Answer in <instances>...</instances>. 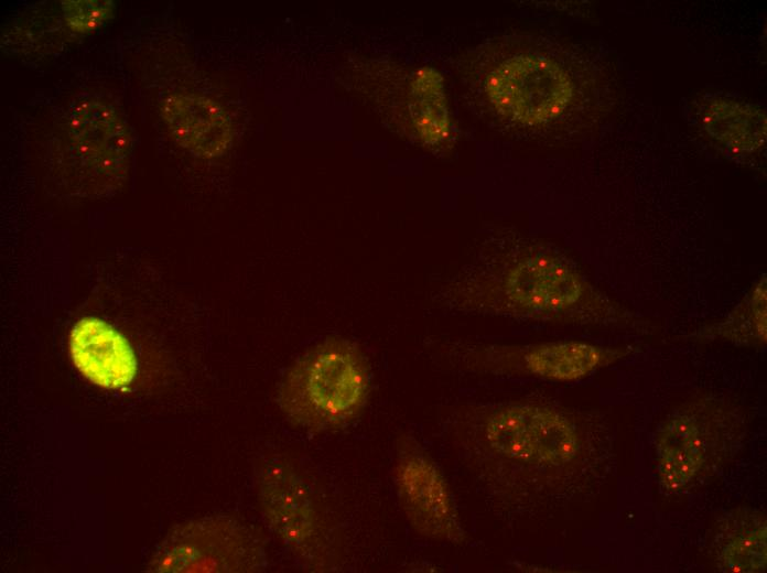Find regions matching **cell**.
Returning <instances> with one entry per match:
<instances>
[{
	"mask_svg": "<svg viewBox=\"0 0 767 573\" xmlns=\"http://www.w3.org/2000/svg\"><path fill=\"white\" fill-rule=\"evenodd\" d=\"M258 500L269 530L307 569L325 570L331 538L315 493L284 455L269 456L259 467Z\"/></svg>",
	"mask_w": 767,
	"mask_h": 573,
	"instance_id": "obj_7",
	"label": "cell"
},
{
	"mask_svg": "<svg viewBox=\"0 0 767 573\" xmlns=\"http://www.w3.org/2000/svg\"><path fill=\"white\" fill-rule=\"evenodd\" d=\"M460 443L495 468L560 480L577 472L586 442L571 412L540 401H507L460 408Z\"/></svg>",
	"mask_w": 767,
	"mask_h": 573,
	"instance_id": "obj_3",
	"label": "cell"
},
{
	"mask_svg": "<svg viewBox=\"0 0 767 573\" xmlns=\"http://www.w3.org/2000/svg\"><path fill=\"white\" fill-rule=\"evenodd\" d=\"M738 426V410L723 398L702 397L676 408L656 434L660 490L678 494L702 480L736 441Z\"/></svg>",
	"mask_w": 767,
	"mask_h": 573,
	"instance_id": "obj_5",
	"label": "cell"
},
{
	"mask_svg": "<svg viewBox=\"0 0 767 573\" xmlns=\"http://www.w3.org/2000/svg\"><path fill=\"white\" fill-rule=\"evenodd\" d=\"M62 10L67 28L76 34H87L97 30L115 13L110 0H66Z\"/></svg>",
	"mask_w": 767,
	"mask_h": 573,
	"instance_id": "obj_16",
	"label": "cell"
},
{
	"mask_svg": "<svg viewBox=\"0 0 767 573\" xmlns=\"http://www.w3.org/2000/svg\"><path fill=\"white\" fill-rule=\"evenodd\" d=\"M629 345L554 340L523 345L453 344L446 358L460 370L550 382H574L626 358Z\"/></svg>",
	"mask_w": 767,
	"mask_h": 573,
	"instance_id": "obj_6",
	"label": "cell"
},
{
	"mask_svg": "<svg viewBox=\"0 0 767 573\" xmlns=\"http://www.w3.org/2000/svg\"><path fill=\"white\" fill-rule=\"evenodd\" d=\"M457 74L477 113L505 130L550 128L577 102V82L561 58L510 36L468 50L460 57Z\"/></svg>",
	"mask_w": 767,
	"mask_h": 573,
	"instance_id": "obj_2",
	"label": "cell"
},
{
	"mask_svg": "<svg viewBox=\"0 0 767 573\" xmlns=\"http://www.w3.org/2000/svg\"><path fill=\"white\" fill-rule=\"evenodd\" d=\"M701 123L711 138L739 155L756 152L766 139V115L748 102L713 99L705 106Z\"/></svg>",
	"mask_w": 767,
	"mask_h": 573,
	"instance_id": "obj_15",
	"label": "cell"
},
{
	"mask_svg": "<svg viewBox=\"0 0 767 573\" xmlns=\"http://www.w3.org/2000/svg\"><path fill=\"white\" fill-rule=\"evenodd\" d=\"M451 312L516 321L649 329V322L596 286L562 252L541 242L497 241L437 291Z\"/></svg>",
	"mask_w": 767,
	"mask_h": 573,
	"instance_id": "obj_1",
	"label": "cell"
},
{
	"mask_svg": "<svg viewBox=\"0 0 767 573\" xmlns=\"http://www.w3.org/2000/svg\"><path fill=\"white\" fill-rule=\"evenodd\" d=\"M68 353L76 370L100 389L126 390L138 374L131 343L98 316H84L72 326Z\"/></svg>",
	"mask_w": 767,
	"mask_h": 573,
	"instance_id": "obj_10",
	"label": "cell"
},
{
	"mask_svg": "<svg viewBox=\"0 0 767 573\" xmlns=\"http://www.w3.org/2000/svg\"><path fill=\"white\" fill-rule=\"evenodd\" d=\"M371 390L368 359L358 344L328 336L290 365L277 389L289 423L310 433L338 431L365 410Z\"/></svg>",
	"mask_w": 767,
	"mask_h": 573,
	"instance_id": "obj_4",
	"label": "cell"
},
{
	"mask_svg": "<svg viewBox=\"0 0 767 573\" xmlns=\"http://www.w3.org/2000/svg\"><path fill=\"white\" fill-rule=\"evenodd\" d=\"M685 339L707 344L728 343L734 346L765 348L767 343V279L761 272L741 300L722 318L703 325Z\"/></svg>",
	"mask_w": 767,
	"mask_h": 573,
	"instance_id": "obj_14",
	"label": "cell"
},
{
	"mask_svg": "<svg viewBox=\"0 0 767 573\" xmlns=\"http://www.w3.org/2000/svg\"><path fill=\"white\" fill-rule=\"evenodd\" d=\"M66 132L75 155L93 169H119L129 155L128 128L118 110L101 99L87 98L74 106Z\"/></svg>",
	"mask_w": 767,
	"mask_h": 573,
	"instance_id": "obj_11",
	"label": "cell"
},
{
	"mask_svg": "<svg viewBox=\"0 0 767 573\" xmlns=\"http://www.w3.org/2000/svg\"><path fill=\"white\" fill-rule=\"evenodd\" d=\"M267 566V545L259 530L231 516H209L173 529L149 567L155 572H261Z\"/></svg>",
	"mask_w": 767,
	"mask_h": 573,
	"instance_id": "obj_8",
	"label": "cell"
},
{
	"mask_svg": "<svg viewBox=\"0 0 767 573\" xmlns=\"http://www.w3.org/2000/svg\"><path fill=\"white\" fill-rule=\"evenodd\" d=\"M766 515L741 507L726 513L716 526L712 553L722 572L759 573L766 571Z\"/></svg>",
	"mask_w": 767,
	"mask_h": 573,
	"instance_id": "obj_13",
	"label": "cell"
},
{
	"mask_svg": "<svg viewBox=\"0 0 767 573\" xmlns=\"http://www.w3.org/2000/svg\"><path fill=\"white\" fill-rule=\"evenodd\" d=\"M392 480L399 506L420 536L460 544L465 540L451 487L439 465L409 435L399 437L392 466Z\"/></svg>",
	"mask_w": 767,
	"mask_h": 573,
	"instance_id": "obj_9",
	"label": "cell"
},
{
	"mask_svg": "<svg viewBox=\"0 0 767 573\" xmlns=\"http://www.w3.org/2000/svg\"><path fill=\"white\" fill-rule=\"evenodd\" d=\"M160 112L172 138L191 153L212 159L229 149L230 120L212 99L197 94H169L161 101Z\"/></svg>",
	"mask_w": 767,
	"mask_h": 573,
	"instance_id": "obj_12",
	"label": "cell"
}]
</instances>
